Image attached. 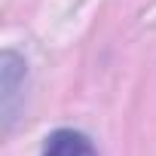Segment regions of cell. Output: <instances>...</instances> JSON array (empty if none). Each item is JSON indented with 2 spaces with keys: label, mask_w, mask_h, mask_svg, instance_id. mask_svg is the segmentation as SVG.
<instances>
[{
  "label": "cell",
  "mask_w": 156,
  "mask_h": 156,
  "mask_svg": "<svg viewBox=\"0 0 156 156\" xmlns=\"http://www.w3.org/2000/svg\"><path fill=\"white\" fill-rule=\"evenodd\" d=\"M43 156H98V153L86 135L73 132V129H58L46 138Z\"/></svg>",
  "instance_id": "6da1fadb"
}]
</instances>
